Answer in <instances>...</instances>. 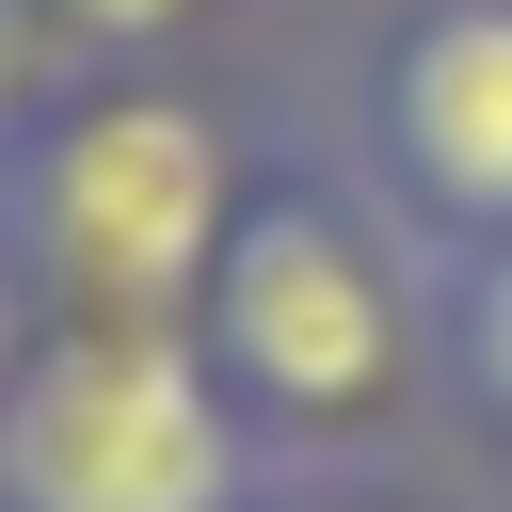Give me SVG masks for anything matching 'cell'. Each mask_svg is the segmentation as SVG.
Segmentation results:
<instances>
[{
  "instance_id": "1",
  "label": "cell",
  "mask_w": 512,
  "mask_h": 512,
  "mask_svg": "<svg viewBox=\"0 0 512 512\" xmlns=\"http://www.w3.org/2000/svg\"><path fill=\"white\" fill-rule=\"evenodd\" d=\"M224 400L256 416L272 480L288 464H416L448 432V336H432V256L400 208L352 176V144H288L240 192V240L192 304Z\"/></svg>"
},
{
  "instance_id": "2",
  "label": "cell",
  "mask_w": 512,
  "mask_h": 512,
  "mask_svg": "<svg viewBox=\"0 0 512 512\" xmlns=\"http://www.w3.org/2000/svg\"><path fill=\"white\" fill-rule=\"evenodd\" d=\"M272 128L192 64H80L48 128L0 160V256L32 320H192Z\"/></svg>"
},
{
  "instance_id": "3",
  "label": "cell",
  "mask_w": 512,
  "mask_h": 512,
  "mask_svg": "<svg viewBox=\"0 0 512 512\" xmlns=\"http://www.w3.org/2000/svg\"><path fill=\"white\" fill-rule=\"evenodd\" d=\"M272 448L192 320H32L0 384V512H256Z\"/></svg>"
},
{
  "instance_id": "4",
  "label": "cell",
  "mask_w": 512,
  "mask_h": 512,
  "mask_svg": "<svg viewBox=\"0 0 512 512\" xmlns=\"http://www.w3.org/2000/svg\"><path fill=\"white\" fill-rule=\"evenodd\" d=\"M336 144L400 208L416 256H496L512 240V0H384Z\"/></svg>"
},
{
  "instance_id": "5",
  "label": "cell",
  "mask_w": 512,
  "mask_h": 512,
  "mask_svg": "<svg viewBox=\"0 0 512 512\" xmlns=\"http://www.w3.org/2000/svg\"><path fill=\"white\" fill-rule=\"evenodd\" d=\"M432 336H448V432H480L512 464V240L432 256Z\"/></svg>"
},
{
  "instance_id": "6",
  "label": "cell",
  "mask_w": 512,
  "mask_h": 512,
  "mask_svg": "<svg viewBox=\"0 0 512 512\" xmlns=\"http://www.w3.org/2000/svg\"><path fill=\"white\" fill-rule=\"evenodd\" d=\"M48 16H64L80 64H192V32H208L224 0H48Z\"/></svg>"
},
{
  "instance_id": "7",
  "label": "cell",
  "mask_w": 512,
  "mask_h": 512,
  "mask_svg": "<svg viewBox=\"0 0 512 512\" xmlns=\"http://www.w3.org/2000/svg\"><path fill=\"white\" fill-rule=\"evenodd\" d=\"M64 80H80L64 16H48V0H0V160H16L32 128H48V96H64Z\"/></svg>"
},
{
  "instance_id": "8",
  "label": "cell",
  "mask_w": 512,
  "mask_h": 512,
  "mask_svg": "<svg viewBox=\"0 0 512 512\" xmlns=\"http://www.w3.org/2000/svg\"><path fill=\"white\" fill-rule=\"evenodd\" d=\"M256 512H448V496H432L416 464H288Z\"/></svg>"
},
{
  "instance_id": "9",
  "label": "cell",
  "mask_w": 512,
  "mask_h": 512,
  "mask_svg": "<svg viewBox=\"0 0 512 512\" xmlns=\"http://www.w3.org/2000/svg\"><path fill=\"white\" fill-rule=\"evenodd\" d=\"M16 352H32V288H16V256H0V384H16Z\"/></svg>"
}]
</instances>
